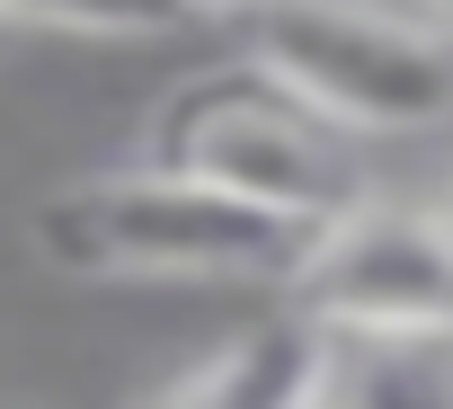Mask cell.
Listing matches in <instances>:
<instances>
[{
	"instance_id": "6da1fadb",
	"label": "cell",
	"mask_w": 453,
	"mask_h": 409,
	"mask_svg": "<svg viewBox=\"0 0 453 409\" xmlns=\"http://www.w3.org/2000/svg\"><path fill=\"white\" fill-rule=\"evenodd\" d=\"M303 223L267 214V204L213 187L178 160H142V169H98L81 187H63L36 214V250L72 276H187V285H258V276H294L303 259Z\"/></svg>"
},
{
	"instance_id": "7a4b0ae2",
	"label": "cell",
	"mask_w": 453,
	"mask_h": 409,
	"mask_svg": "<svg viewBox=\"0 0 453 409\" xmlns=\"http://www.w3.org/2000/svg\"><path fill=\"white\" fill-rule=\"evenodd\" d=\"M241 63L356 143H409V134L453 125V36L426 10H391V0H258Z\"/></svg>"
},
{
	"instance_id": "3957f363",
	"label": "cell",
	"mask_w": 453,
	"mask_h": 409,
	"mask_svg": "<svg viewBox=\"0 0 453 409\" xmlns=\"http://www.w3.org/2000/svg\"><path fill=\"white\" fill-rule=\"evenodd\" d=\"M160 160H178V169H196V178H213V187L267 204V214H285V223H303V232L356 214V204L373 196L365 143L338 134V125H320L303 98H285V89L258 81L250 63H241V81H213V89H196V98L169 116Z\"/></svg>"
},
{
	"instance_id": "277c9868",
	"label": "cell",
	"mask_w": 453,
	"mask_h": 409,
	"mask_svg": "<svg viewBox=\"0 0 453 409\" xmlns=\"http://www.w3.org/2000/svg\"><path fill=\"white\" fill-rule=\"evenodd\" d=\"M285 312L320 338H453V214L365 196L303 241Z\"/></svg>"
},
{
	"instance_id": "5b68a950",
	"label": "cell",
	"mask_w": 453,
	"mask_h": 409,
	"mask_svg": "<svg viewBox=\"0 0 453 409\" xmlns=\"http://www.w3.org/2000/svg\"><path fill=\"white\" fill-rule=\"evenodd\" d=\"M311 382H320V329H303L285 312V320H258L241 338H222L151 409H311Z\"/></svg>"
},
{
	"instance_id": "8992f818",
	"label": "cell",
	"mask_w": 453,
	"mask_h": 409,
	"mask_svg": "<svg viewBox=\"0 0 453 409\" xmlns=\"http://www.w3.org/2000/svg\"><path fill=\"white\" fill-rule=\"evenodd\" d=\"M311 409H453V338H320Z\"/></svg>"
},
{
	"instance_id": "52a82bcc",
	"label": "cell",
	"mask_w": 453,
	"mask_h": 409,
	"mask_svg": "<svg viewBox=\"0 0 453 409\" xmlns=\"http://www.w3.org/2000/svg\"><path fill=\"white\" fill-rule=\"evenodd\" d=\"M0 19H36L63 36H98V45H151V36H178L196 10L187 0H0Z\"/></svg>"
},
{
	"instance_id": "ba28073f",
	"label": "cell",
	"mask_w": 453,
	"mask_h": 409,
	"mask_svg": "<svg viewBox=\"0 0 453 409\" xmlns=\"http://www.w3.org/2000/svg\"><path fill=\"white\" fill-rule=\"evenodd\" d=\"M187 10H196V19H204V10H241V19H250L258 0H187Z\"/></svg>"
},
{
	"instance_id": "9c48e42d",
	"label": "cell",
	"mask_w": 453,
	"mask_h": 409,
	"mask_svg": "<svg viewBox=\"0 0 453 409\" xmlns=\"http://www.w3.org/2000/svg\"><path fill=\"white\" fill-rule=\"evenodd\" d=\"M426 19H435V27H444V36H453V0H426Z\"/></svg>"
},
{
	"instance_id": "30bf717a",
	"label": "cell",
	"mask_w": 453,
	"mask_h": 409,
	"mask_svg": "<svg viewBox=\"0 0 453 409\" xmlns=\"http://www.w3.org/2000/svg\"><path fill=\"white\" fill-rule=\"evenodd\" d=\"M444 214H453V204H444Z\"/></svg>"
}]
</instances>
